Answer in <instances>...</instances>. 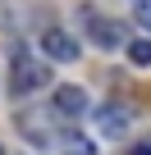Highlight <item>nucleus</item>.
<instances>
[{"label": "nucleus", "mask_w": 151, "mask_h": 155, "mask_svg": "<svg viewBox=\"0 0 151 155\" xmlns=\"http://www.w3.org/2000/svg\"><path fill=\"white\" fill-rule=\"evenodd\" d=\"M50 105H55V114H60V119H83V114H87V91L69 82V87H60V91H55V101H50Z\"/></svg>", "instance_id": "obj_3"}, {"label": "nucleus", "mask_w": 151, "mask_h": 155, "mask_svg": "<svg viewBox=\"0 0 151 155\" xmlns=\"http://www.w3.org/2000/svg\"><path fill=\"white\" fill-rule=\"evenodd\" d=\"M41 50H46L50 59H64V64L78 59V41H73L69 32H46V37H41Z\"/></svg>", "instance_id": "obj_4"}, {"label": "nucleus", "mask_w": 151, "mask_h": 155, "mask_svg": "<svg viewBox=\"0 0 151 155\" xmlns=\"http://www.w3.org/2000/svg\"><path fill=\"white\" fill-rule=\"evenodd\" d=\"M128 59H133V68H146L151 64V41L146 37H133L128 41Z\"/></svg>", "instance_id": "obj_7"}, {"label": "nucleus", "mask_w": 151, "mask_h": 155, "mask_svg": "<svg viewBox=\"0 0 151 155\" xmlns=\"http://www.w3.org/2000/svg\"><path fill=\"white\" fill-rule=\"evenodd\" d=\"M133 18L142 28H151V0H133Z\"/></svg>", "instance_id": "obj_8"}, {"label": "nucleus", "mask_w": 151, "mask_h": 155, "mask_svg": "<svg viewBox=\"0 0 151 155\" xmlns=\"http://www.w3.org/2000/svg\"><path fill=\"white\" fill-rule=\"evenodd\" d=\"M60 155H96V137H83V132H60Z\"/></svg>", "instance_id": "obj_5"}, {"label": "nucleus", "mask_w": 151, "mask_h": 155, "mask_svg": "<svg viewBox=\"0 0 151 155\" xmlns=\"http://www.w3.org/2000/svg\"><path fill=\"white\" fill-rule=\"evenodd\" d=\"M46 82H50V68H46V64H37V59H28V55L14 59V73H9V91H14V96H28V91H37V87H46Z\"/></svg>", "instance_id": "obj_1"}, {"label": "nucleus", "mask_w": 151, "mask_h": 155, "mask_svg": "<svg viewBox=\"0 0 151 155\" xmlns=\"http://www.w3.org/2000/svg\"><path fill=\"white\" fill-rule=\"evenodd\" d=\"M96 137H124L128 128H133V110L128 105H119V101H110V105H96Z\"/></svg>", "instance_id": "obj_2"}, {"label": "nucleus", "mask_w": 151, "mask_h": 155, "mask_svg": "<svg viewBox=\"0 0 151 155\" xmlns=\"http://www.w3.org/2000/svg\"><path fill=\"white\" fill-rule=\"evenodd\" d=\"M128 155H151V146H133V150H128Z\"/></svg>", "instance_id": "obj_9"}, {"label": "nucleus", "mask_w": 151, "mask_h": 155, "mask_svg": "<svg viewBox=\"0 0 151 155\" xmlns=\"http://www.w3.org/2000/svg\"><path fill=\"white\" fill-rule=\"evenodd\" d=\"M92 41H96L101 50H110V46H119V32H115V23H105V18H96V23H92Z\"/></svg>", "instance_id": "obj_6"}, {"label": "nucleus", "mask_w": 151, "mask_h": 155, "mask_svg": "<svg viewBox=\"0 0 151 155\" xmlns=\"http://www.w3.org/2000/svg\"><path fill=\"white\" fill-rule=\"evenodd\" d=\"M0 155H5V150H0Z\"/></svg>", "instance_id": "obj_10"}]
</instances>
